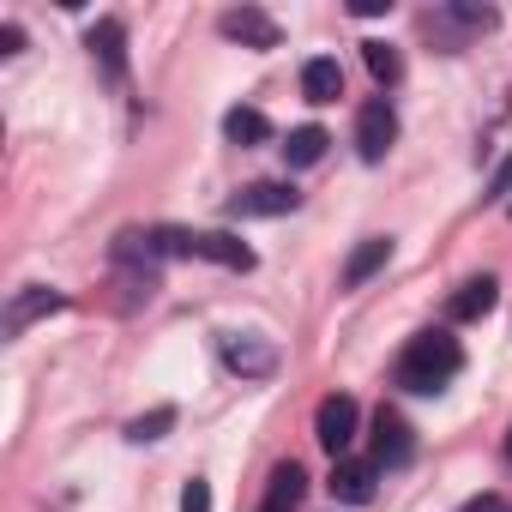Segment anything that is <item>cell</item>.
Here are the masks:
<instances>
[{
    "label": "cell",
    "instance_id": "1",
    "mask_svg": "<svg viewBox=\"0 0 512 512\" xmlns=\"http://www.w3.org/2000/svg\"><path fill=\"white\" fill-rule=\"evenodd\" d=\"M458 368H464L458 338H452V332H422V338H410L404 356H398V386H404V392H446V386L458 380Z\"/></svg>",
    "mask_w": 512,
    "mask_h": 512
},
{
    "label": "cell",
    "instance_id": "2",
    "mask_svg": "<svg viewBox=\"0 0 512 512\" xmlns=\"http://www.w3.org/2000/svg\"><path fill=\"white\" fill-rule=\"evenodd\" d=\"M356 428H362V410H356V398H350V392H332V398H320V410H314V440L332 452V464L350 452Z\"/></svg>",
    "mask_w": 512,
    "mask_h": 512
},
{
    "label": "cell",
    "instance_id": "3",
    "mask_svg": "<svg viewBox=\"0 0 512 512\" xmlns=\"http://www.w3.org/2000/svg\"><path fill=\"white\" fill-rule=\"evenodd\" d=\"M392 139H398L392 103H386V97H368V103L356 109V151H362V163H380V157L392 151Z\"/></svg>",
    "mask_w": 512,
    "mask_h": 512
},
{
    "label": "cell",
    "instance_id": "4",
    "mask_svg": "<svg viewBox=\"0 0 512 512\" xmlns=\"http://www.w3.org/2000/svg\"><path fill=\"white\" fill-rule=\"evenodd\" d=\"M296 205H302L296 187H284V181H253V187H241V193L229 199V217H284V211H296Z\"/></svg>",
    "mask_w": 512,
    "mask_h": 512
},
{
    "label": "cell",
    "instance_id": "5",
    "mask_svg": "<svg viewBox=\"0 0 512 512\" xmlns=\"http://www.w3.org/2000/svg\"><path fill=\"white\" fill-rule=\"evenodd\" d=\"M368 446H374V464H380V470H404V464L416 458L410 422H404L398 410H380V416H374V440H368Z\"/></svg>",
    "mask_w": 512,
    "mask_h": 512
},
{
    "label": "cell",
    "instance_id": "6",
    "mask_svg": "<svg viewBox=\"0 0 512 512\" xmlns=\"http://www.w3.org/2000/svg\"><path fill=\"white\" fill-rule=\"evenodd\" d=\"M374 482H380V464L374 458H338L332 476H326L332 500H344V506H368L374 500Z\"/></svg>",
    "mask_w": 512,
    "mask_h": 512
},
{
    "label": "cell",
    "instance_id": "7",
    "mask_svg": "<svg viewBox=\"0 0 512 512\" xmlns=\"http://www.w3.org/2000/svg\"><path fill=\"white\" fill-rule=\"evenodd\" d=\"M217 31H223L229 43H241V49H278V25H272L260 7H229V13L217 19Z\"/></svg>",
    "mask_w": 512,
    "mask_h": 512
},
{
    "label": "cell",
    "instance_id": "8",
    "mask_svg": "<svg viewBox=\"0 0 512 512\" xmlns=\"http://www.w3.org/2000/svg\"><path fill=\"white\" fill-rule=\"evenodd\" d=\"M193 260H211V266L247 272V266H253V247L235 241V235H223V229H211V235H193Z\"/></svg>",
    "mask_w": 512,
    "mask_h": 512
},
{
    "label": "cell",
    "instance_id": "9",
    "mask_svg": "<svg viewBox=\"0 0 512 512\" xmlns=\"http://www.w3.org/2000/svg\"><path fill=\"white\" fill-rule=\"evenodd\" d=\"M223 362H229L235 374H247V380H266V374L278 368V350L260 344V338H229V344H223Z\"/></svg>",
    "mask_w": 512,
    "mask_h": 512
},
{
    "label": "cell",
    "instance_id": "10",
    "mask_svg": "<svg viewBox=\"0 0 512 512\" xmlns=\"http://www.w3.org/2000/svg\"><path fill=\"white\" fill-rule=\"evenodd\" d=\"M85 43H91V55L103 61V73H109V79H121V73H127V31H121L115 19H97Z\"/></svg>",
    "mask_w": 512,
    "mask_h": 512
},
{
    "label": "cell",
    "instance_id": "11",
    "mask_svg": "<svg viewBox=\"0 0 512 512\" xmlns=\"http://www.w3.org/2000/svg\"><path fill=\"white\" fill-rule=\"evenodd\" d=\"M302 97H308V103H338V97H344V67H338L332 55H314V61L302 67Z\"/></svg>",
    "mask_w": 512,
    "mask_h": 512
},
{
    "label": "cell",
    "instance_id": "12",
    "mask_svg": "<svg viewBox=\"0 0 512 512\" xmlns=\"http://www.w3.org/2000/svg\"><path fill=\"white\" fill-rule=\"evenodd\" d=\"M494 302H500V284L494 278H470V284H458V296L446 302V314L452 320H488Z\"/></svg>",
    "mask_w": 512,
    "mask_h": 512
},
{
    "label": "cell",
    "instance_id": "13",
    "mask_svg": "<svg viewBox=\"0 0 512 512\" xmlns=\"http://www.w3.org/2000/svg\"><path fill=\"white\" fill-rule=\"evenodd\" d=\"M302 494H308V476H302V464L290 458V464L272 470V488H266V506H260V512H296Z\"/></svg>",
    "mask_w": 512,
    "mask_h": 512
},
{
    "label": "cell",
    "instance_id": "14",
    "mask_svg": "<svg viewBox=\"0 0 512 512\" xmlns=\"http://www.w3.org/2000/svg\"><path fill=\"white\" fill-rule=\"evenodd\" d=\"M386 260H392V241H386V235H368V241H362V247L350 253V266H344V290L368 284V278H374V272H380Z\"/></svg>",
    "mask_w": 512,
    "mask_h": 512
},
{
    "label": "cell",
    "instance_id": "15",
    "mask_svg": "<svg viewBox=\"0 0 512 512\" xmlns=\"http://www.w3.org/2000/svg\"><path fill=\"white\" fill-rule=\"evenodd\" d=\"M223 133H229V145H266L272 139V121L260 109H229L223 115Z\"/></svg>",
    "mask_w": 512,
    "mask_h": 512
},
{
    "label": "cell",
    "instance_id": "16",
    "mask_svg": "<svg viewBox=\"0 0 512 512\" xmlns=\"http://www.w3.org/2000/svg\"><path fill=\"white\" fill-rule=\"evenodd\" d=\"M326 127H296L290 139H284V157H290V169H308V163H320L326 157Z\"/></svg>",
    "mask_w": 512,
    "mask_h": 512
},
{
    "label": "cell",
    "instance_id": "17",
    "mask_svg": "<svg viewBox=\"0 0 512 512\" xmlns=\"http://www.w3.org/2000/svg\"><path fill=\"white\" fill-rule=\"evenodd\" d=\"M55 308H67V296H61V290H31V296H19V302H13L7 332H25L37 314H55Z\"/></svg>",
    "mask_w": 512,
    "mask_h": 512
},
{
    "label": "cell",
    "instance_id": "18",
    "mask_svg": "<svg viewBox=\"0 0 512 512\" xmlns=\"http://www.w3.org/2000/svg\"><path fill=\"white\" fill-rule=\"evenodd\" d=\"M362 61H368V73H374L380 85H398V79H404V61H398L392 43H362Z\"/></svg>",
    "mask_w": 512,
    "mask_h": 512
},
{
    "label": "cell",
    "instance_id": "19",
    "mask_svg": "<svg viewBox=\"0 0 512 512\" xmlns=\"http://www.w3.org/2000/svg\"><path fill=\"white\" fill-rule=\"evenodd\" d=\"M163 428H175V410L163 404V410H151V416H139V422H127V440H163Z\"/></svg>",
    "mask_w": 512,
    "mask_h": 512
},
{
    "label": "cell",
    "instance_id": "20",
    "mask_svg": "<svg viewBox=\"0 0 512 512\" xmlns=\"http://www.w3.org/2000/svg\"><path fill=\"white\" fill-rule=\"evenodd\" d=\"M181 512H211V482H199V476H193V482L181 488Z\"/></svg>",
    "mask_w": 512,
    "mask_h": 512
},
{
    "label": "cell",
    "instance_id": "21",
    "mask_svg": "<svg viewBox=\"0 0 512 512\" xmlns=\"http://www.w3.org/2000/svg\"><path fill=\"white\" fill-rule=\"evenodd\" d=\"M458 512H506V500H500V494H476V500H464Z\"/></svg>",
    "mask_w": 512,
    "mask_h": 512
},
{
    "label": "cell",
    "instance_id": "22",
    "mask_svg": "<svg viewBox=\"0 0 512 512\" xmlns=\"http://www.w3.org/2000/svg\"><path fill=\"white\" fill-rule=\"evenodd\" d=\"M25 49V31L19 25H0V55H19Z\"/></svg>",
    "mask_w": 512,
    "mask_h": 512
},
{
    "label": "cell",
    "instance_id": "23",
    "mask_svg": "<svg viewBox=\"0 0 512 512\" xmlns=\"http://www.w3.org/2000/svg\"><path fill=\"white\" fill-rule=\"evenodd\" d=\"M350 13H356V19H380V13H392V0H356Z\"/></svg>",
    "mask_w": 512,
    "mask_h": 512
},
{
    "label": "cell",
    "instance_id": "24",
    "mask_svg": "<svg viewBox=\"0 0 512 512\" xmlns=\"http://www.w3.org/2000/svg\"><path fill=\"white\" fill-rule=\"evenodd\" d=\"M506 187H512V163H500V169H494V193H506Z\"/></svg>",
    "mask_w": 512,
    "mask_h": 512
},
{
    "label": "cell",
    "instance_id": "25",
    "mask_svg": "<svg viewBox=\"0 0 512 512\" xmlns=\"http://www.w3.org/2000/svg\"><path fill=\"white\" fill-rule=\"evenodd\" d=\"M506 458H512V428H506Z\"/></svg>",
    "mask_w": 512,
    "mask_h": 512
}]
</instances>
